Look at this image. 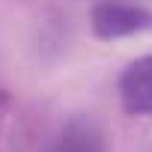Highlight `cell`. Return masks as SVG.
Listing matches in <instances>:
<instances>
[{
    "label": "cell",
    "mask_w": 152,
    "mask_h": 152,
    "mask_svg": "<svg viewBox=\"0 0 152 152\" xmlns=\"http://www.w3.org/2000/svg\"><path fill=\"white\" fill-rule=\"evenodd\" d=\"M45 152H104V140L93 122L75 119L57 134V140Z\"/></svg>",
    "instance_id": "3957f363"
},
{
    "label": "cell",
    "mask_w": 152,
    "mask_h": 152,
    "mask_svg": "<svg viewBox=\"0 0 152 152\" xmlns=\"http://www.w3.org/2000/svg\"><path fill=\"white\" fill-rule=\"evenodd\" d=\"M116 90H119V102L125 113L131 116L152 113V54H143L122 69Z\"/></svg>",
    "instance_id": "7a4b0ae2"
},
{
    "label": "cell",
    "mask_w": 152,
    "mask_h": 152,
    "mask_svg": "<svg viewBox=\"0 0 152 152\" xmlns=\"http://www.w3.org/2000/svg\"><path fill=\"white\" fill-rule=\"evenodd\" d=\"M90 27L99 39L113 42V39H125V36H137L149 30L152 12L131 3H99L90 15Z\"/></svg>",
    "instance_id": "6da1fadb"
}]
</instances>
